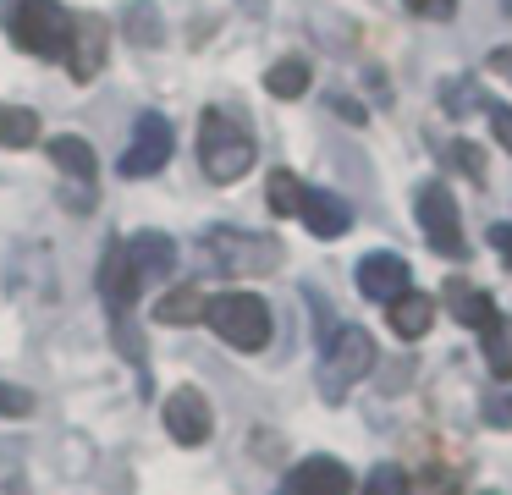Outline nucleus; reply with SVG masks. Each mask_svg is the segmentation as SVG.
<instances>
[{"label":"nucleus","mask_w":512,"mask_h":495,"mask_svg":"<svg viewBox=\"0 0 512 495\" xmlns=\"http://www.w3.org/2000/svg\"><path fill=\"white\" fill-rule=\"evenodd\" d=\"M138 270L127 264V253H122V237H111L105 242V259H100V297H105V308H111L116 319H127L133 314V303H138Z\"/></svg>","instance_id":"nucleus-11"},{"label":"nucleus","mask_w":512,"mask_h":495,"mask_svg":"<svg viewBox=\"0 0 512 495\" xmlns=\"http://www.w3.org/2000/svg\"><path fill=\"white\" fill-rule=\"evenodd\" d=\"M45 149H50V160L61 165V176H67V204H72V209L94 204V176H100V160H94L89 138H72V132H61V138H50Z\"/></svg>","instance_id":"nucleus-8"},{"label":"nucleus","mask_w":512,"mask_h":495,"mask_svg":"<svg viewBox=\"0 0 512 495\" xmlns=\"http://www.w3.org/2000/svg\"><path fill=\"white\" fill-rule=\"evenodd\" d=\"M265 88L276 99H298V94H309V61L303 55H287V61H276L265 72Z\"/></svg>","instance_id":"nucleus-20"},{"label":"nucleus","mask_w":512,"mask_h":495,"mask_svg":"<svg viewBox=\"0 0 512 495\" xmlns=\"http://www.w3.org/2000/svg\"><path fill=\"white\" fill-rule=\"evenodd\" d=\"M270 209H276V215H298V204H303V187L309 182H298V176L292 171H270Z\"/></svg>","instance_id":"nucleus-23"},{"label":"nucleus","mask_w":512,"mask_h":495,"mask_svg":"<svg viewBox=\"0 0 512 495\" xmlns=\"http://www.w3.org/2000/svg\"><path fill=\"white\" fill-rule=\"evenodd\" d=\"M281 495H353V473L336 457H309L281 479Z\"/></svg>","instance_id":"nucleus-13"},{"label":"nucleus","mask_w":512,"mask_h":495,"mask_svg":"<svg viewBox=\"0 0 512 495\" xmlns=\"http://www.w3.org/2000/svg\"><path fill=\"white\" fill-rule=\"evenodd\" d=\"M413 215H419V231L435 253L446 259H463L468 253V237H463V215H457V198L446 182H424L419 198H413Z\"/></svg>","instance_id":"nucleus-5"},{"label":"nucleus","mask_w":512,"mask_h":495,"mask_svg":"<svg viewBox=\"0 0 512 495\" xmlns=\"http://www.w3.org/2000/svg\"><path fill=\"white\" fill-rule=\"evenodd\" d=\"M402 6H408L413 17H424V22H452L457 17V0H402Z\"/></svg>","instance_id":"nucleus-25"},{"label":"nucleus","mask_w":512,"mask_h":495,"mask_svg":"<svg viewBox=\"0 0 512 495\" xmlns=\"http://www.w3.org/2000/svg\"><path fill=\"white\" fill-rule=\"evenodd\" d=\"M369 369H375V336H369L364 325H336L331 336H325V347H320L314 380H320L325 402H342L358 380H369Z\"/></svg>","instance_id":"nucleus-2"},{"label":"nucleus","mask_w":512,"mask_h":495,"mask_svg":"<svg viewBox=\"0 0 512 495\" xmlns=\"http://www.w3.org/2000/svg\"><path fill=\"white\" fill-rule=\"evenodd\" d=\"M28 413H34V391L0 380V418H28Z\"/></svg>","instance_id":"nucleus-24"},{"label":"nucleus","mask_w":512,"mask_h":495,"mask_svg":"<svg viewBox=\"0 0 512 495\" xmlns=\"http://www.w3.org/2000/svg\"><path fill=\"white\" fill-rule=\"evenodd\" d=\"M501 6H507V11H512V0H501Z\"/></svg>","instance_id":"nucleus-29"},{"label":"nucleus","mask_w":512,"mask_h":495,"mask_svg":"<svg viewBox=\"0 0 512 495\" xmlns=\"http://www.w3.org/2000/svg\"><path fill=\"white\" fill-rule=\"evenodd\" d=\"M171 149H177V138H171V121L160 116V110H144L138 116V127H133V143L122 149V176L133 182V176H155V171H166V160H171Z\"/></svg>","instance_id":"nucleus-7"},{"label":"nucleus","mask_w":512,"mask_h":495,"mask_svg":"<svg viewBox=\"0 0 512 495\" xmlns=\"http://www.w3.org/2000/svg\"><path fill=\"white\" fill-rule=\"evenodd\" d=\"M127 33H138L144 44H155V39H160V22H155V11H149V6L127 11Z\"/></svg>","instance_id":"nucleus-26"},{"label":"nucleus","mask_w":512,"mask_h":495,"mask_svg":"<svg viewBox=\"0 0 512 495\" xmlns=\"http://www.w3.org/2000/svg\"><path fill=\"white\" fill-rule=\"evenodd\" d=\"M490 127H496L501 149L512 154V105H490Z\"/></svg>","instance_id":"nucleus-27"},{"label":"nucleus","mask_w":512,"mask_h":495,"mask_svg":"<svg viewBox=\"0 0 512 495\" xmlns=\"http://www.w3.org/2000/svg\"><path fill=\"white\" fill-rule=\"evenodd\" d=\"M485 495H490V490H485Z\"/></svg>","instance_id":"nucleus-30"},{"label":"nucleus","mask_w":512,"mask_h":495,"mask_svg":"<svg viewBox=\"0 0 512 495\" xmlns=\"http://www.w3.org/2000/svg\"><path fill=\"white\" fill-rule=\"evenodd\" d=\"M490 242L501 248V259H507V270H512V220H501V226H490Z\"/></svg>","instance_id":"nucleus-28"},{"label":"nucleus","mask_w":512,"mask_h":495,"mask_svg":"<svg viewBox=\"0 0 512 495\" xmlns=\"http://www.w3.org/2000/svg\"><path fill=\"white\" fill-rule=\"evenodd\" d=\"M413 286V270L402 253H364V264H358V292L369 297V303H391V297H402Z\"/></svg>","instance_id":"nucleus-12"},{"label":"nucleus","mask_w":512,"mask_h":495,"mask_svg":"<svg viewBox=\"0 0 512 495\" xmlns=\"http://www.w3.org/2000/svg\"><path fill=\"white\" fill-rule=\"evenodd\" d=\"M298 215L309 220V231L320 242H336L347 226H353V204H347V198H336V193H325V187H303Z\"/></svg>","instance_id":"nucleus-15"},{"label":"nucleus","mask_w":512,"mask_h":495,"mask_svg":"<svg viewBox=\"0 0 512 495\" xmlns=\"http://www.w3.org/2000/svg\"><path fill=\"white\" fill-rule=\"evenodd\" d=\"M386 319H391V330H397L402 341H419L424 330L435 325V297H424V292H402V297H391L386 303Z\"/></svg>","instance_id":"nucleus-16"},{"label":"nucleus","mask_w":512,"mask_h":495,"mask_svg":"<svg viewBox=\"0 0 512 495\" xmlns=\"http://www.w3.org/2000/svg\"><path fill=\"white\" fill-rule=\"evenodd\" d=\"M446 308H452V319L468 325V330H485L490 319H496V303H490L479 286H468V281H446Z\"/></svg>","instance_id":"nucleus-17"},{"label":"nucleus","mask_w":512,"mask_h":495,"mask_svg":"<svg viewBox=\"0 0 512 495\" xmlns=\"http://www.w3.org/2000/svg\"><path fill=\"white\" fill-rule=\"evenodd\" d=\"M122 253L138 270V281H155V275L177 270V242L166 231H133V237H122Z\"/></svg>","instance_id":"nucleus-14"},{"label":"nucleus","mask_w":512,"mask_h":495,"mask_svg":"<svg viewBox=\"0 0 512 495\" xmlns=\"http://www.w3.org/2000/svg\"><path fill=\"white\" fill-rule=\"evenodd\" d=\"M105 44H111V22L100 17V11H89V17H72V39H67V72L78 77V83H89V77H100L105 66Z\"/></svg>","instance_id":"nucleus-9"},{"label":"nucleus","mask_w":512,"mask_h":495,"mask_svg":"<svg viewBox=\"0 0 512 495\" xmlns=\"http://www.w3.org/2000/svg\"><path fill=\"white\" fill-rule=\"evenodd\" d=\"M204 303H210V297H204L199 286H177V292L160 297L155 319L160 325H193V319H204Z\"/></svg>","instance_id":"nucleus-18"},{"label":"nucleus","mask_w":512,"mask_h":495,"mask_svg":"<svg viewBox=\"0 0 512 495\" xmlns=\"http://www.w3.org/2000/svg\"><path fill=\"white\" fill-rule=\"evenodd\" d=\"M39 143V116L28 105H0V149H28Z\"/></svg>","instance_id":"nucleus-19"},{"label":"nucleus","mask_w":512,"mask_h":495,"mask_svg":"<svg viewBox=\"0 0 512 495\" xmlns=\"http://www.w3.org/2000/svg\"><path fill=\"white\" fill-rule=\"evenodd\" d=\"M254 160H259V149H254V138H248V127L237 116H226V110H204L199 116V165H204V176L210 182H221V187H232V182H243L248 171H254Z\"/></svg>","instance_id":"nucleus-1"},{"label":"nucleus","mask_w":512,"mask_h":495,"mask_svg":"<svg viewBox=\"0 0 512 495\" xmlns=\"http://www.w3.org/2000/svg\"><path fill=\"white\" fill-rule=\"evenodd\" d=\"M204 325L221 341H232L237 352H265L270 341V308L259 292H221L204 303Z\"/></svg>","instance_id":"nucleus-4"},{"label":"nucleus","mask_w":512,"mask_h":495,"mask_svg":"<svg viewBox=\"0 0 512 495\" xmlns=\"http://www.w3.org/2000/svg\"><path fill=\"white\" fill-rule=\"evenodd\" d=\"M479 336H485V358H490V374H496V380H512V319H490L485 330H479Z\"/></svg>","instance_id":"nucleus-21"},{"label":"nucleus","mask_w":512,"mask_h":495,"mask_svg":"<svg viewBox=\"0 0 512 495\" xmlns=\"http://www.w3.org/2000/svg\"><path fill=\"white\" fill-rule=\"evenodd\" d=\"M358 495H413V479L397 468V462H375L369 468V479H364V490Z\"/></svg>","instance_id":"nucleus-22"},{"label":"nucleus","mask_w":512,"mask_h":495,"mask_svg":"<svg viewBox=\"0 0 512 495\" xmlns=\"http://www.w3.org/2000/svg\"><path fill=\"white\" fill-rule=\"evenodd\" d=\"M6 33L17 39V50L39 55V61H61L72 39V11L61 0H17L6 11Z\"/></svg>","instance_id":"nucleus-3"},{"label":"nucleus","mask_w":512,"mask_h":495,"mask_svg":"<svg viewBox=\"0 0 512 495\" xmlns=\"http://www.w3.org/2000/svg\"><path fill=\"white\" fill-rule=\"evenodd\" d=\"M210 429H215V413H210V402H204V391L177 385V391L166 396V435L177 440V446H204Z\"/></svg>","instance_id":"nucleus-10"},{"label":"nucleus","mask_w":512,"mask_h":495,"mask_svg":"<svg viewBox=\"0 0 512 495\" xmlns=\"http://www.w3.org/2000/svg\"><path fill=\"white\" fill-rule=\"evenodd\" d=\"M204 253H210L226 275H265V264L281 259V242L237 231V226H215V231H204Z\"/></svg>","instance_id":"nucleus-6"}]
</instances>
